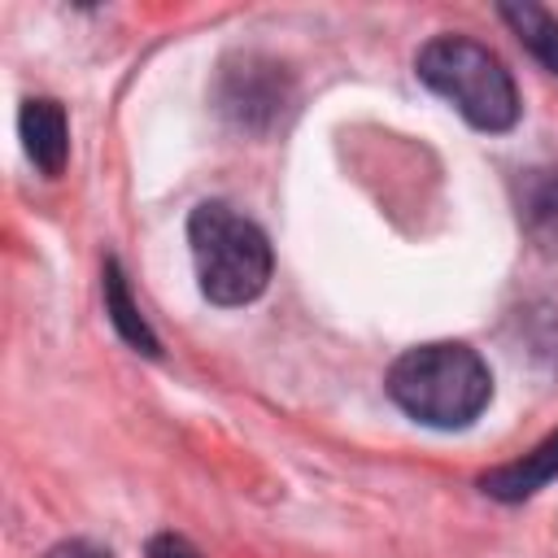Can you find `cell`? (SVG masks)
Listing matches in <instances>:
<instances>
[{"instance_id": "cell-1", "label": "cell", "mask_w": 558, "mask_h": 558, "mask_svg": "<svg viewBox=\"0 0 558 558\" xmlns=\"http://www.w3.org/2000/svg\"><path fill=\"white\" fill-rule=\"evenodd\" d=\"M397 410H405L423 427L458 432L471 427L488 401H493V375L488 362L458 340H432L405 349L384 379Z\"/></svg>"}, {"instance_id": "cell-2", "label": "cell", "mask_w": 558, "mask_h": 558, "mask_svg": "<svg viewBox=\"0 0 558 558\" xmlns=\"http://www.w3.org/2000/svg\"><path fill=\"white\" fill-rule=\"evenodd\" d=\"M414 74L440 96L449 100L475 131H510L519 122V87L514 74L506 70V61L466 39V35H436L418 48L414 57Z\"/></svg>"}, {"instance_id": "cell-3", "label": "cell", "mask_w": 558, "mask_h": 558, "mask_svg": "<svg viewBox=\"0 0 558 558\" xmlns=\"http://www.w3.org/2000/svg\"><path fill=\"white\" fill-rule=\"evenodd\" d=\"M187 248L196 283L214 305H248L270 283L266 231L227 201H201L187 214Z\"/></svg>"}, {"instance_id": "cell-4", "label": "cell", "mask_w": 558, "mask_h": 558, "mask_svg": "<svg viewBox=\"0 0 558 558\" xmlns=\"http://www.w3.org/2000/svg\"><path fill=\"white\" fill-rule=\"evenodd\" d=\"M283 105H288V74H283V65H275L270 57H257V52H240V57L222 61L218 109L235 126L266 131L279 118Z\"/></svg>"}, {"instance_id": "cell-5", "label": "cell", "mask_w": 558, "mask_h": 558, "mask_svg": "<svg viewBox=\"0 0 558 558\" xmlns=\"http://www.w3.org/2000/svg\"><path fill=\"white\" fill-rule=\"evenodd\" d=\"M17 135H22V148L31 157V166L39 174H61L65 161H70V122H65V109L52 100V96H31L17 113Z\"/></svg>"}, {"instance_id": "cell-6", "label": "cell", "mask_w": 558, "mask_h": 558, "mask_svg": "<svg viewBox=\"0 0 558 558\" xmlns=\"http://www.w3.org/2000/svg\"><path fill=\"white\" fill-rule=\"evenodd\" d=\"M549 480H558V432H549L532 453L506 462V466H493L480 475V488L497 501H523L532 493H541Z\"/></svg>"}, {"instance_id": "cell-7", "label": "cell", "mask_w": 558, "mask_h": 558, "mask_svg": "<svg viewBox=\"0 0 558 558\" xmlns=\"http://www.w3.org/2000/svg\"><path fill=\"white\" fill-rule=\"evenodd\" d=\"M519 222L545 257H558V166L523 170V179H519Z\"/></svg>"}, {"instance_id": "cell-8", "label": "cell", "mask_w": 558, "mask_h": 558, "mask_svg": "<svg viewBox=\"0 0 558 558\" xmlns=\"http://www.w3.org/2000/svg\"><path fill=\"white\" fill-rule=\"evenodd\" d=\"M100 292H105V314H109V323H113V331L135 349V353H148V357H157L161 353V344H157V336H153V327H148V318L140 314V305L131 301V288H126V275H122V266H118V257H109L105 262V275H100Z\"/></svg>"}, {"instance_id": "cell-9", "label": "cell", "mask_w": 558, "mask_h": 558, "mask_svg": "<svg viewBox=\"0 0 558 558\" xmlns=\"http://www.w3.org/2000/svg\"><path fill=\"white\" fill-rule=\"evenodd\" d=\"M501 22L514 31V39L549 70L558 74V17L541 4H501Z\"/></svg>"}, {"instance_id": "cell-10", "label": "cell", "mask_w": 558, "mask_h": 558, "mask_svg": "<svg viewBox=\"0 0 558 558\" xmlns=\"http://www.w3.org/2000/svg\"><path fill=\"white\" fill-rule=\"evenodd\" d=\"M148 558H201V554L192 549V541H183L174 532H161V536L148 541Z\"/></svg>"}, {"instance_id": "cell-11", "label": "cell", "mask_w": 558, "mask_h": 558, "mask_svg": "<svg viewBox=\"0 0 558 558\" xmlns=\"http://www.w3.org/2000/svg\"><path fill=\"white\" fill-rule=\"evenodd\" d=\"M48 558H113V554L92 545V541H61V545L48 549Z\"/></svg>"}]
</instances>
